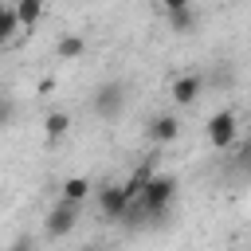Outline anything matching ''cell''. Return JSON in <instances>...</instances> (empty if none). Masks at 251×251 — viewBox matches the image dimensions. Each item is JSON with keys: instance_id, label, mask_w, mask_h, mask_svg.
Segmentation results:
<instances>
[{"instance_id": "6da1fadb", "label": "cell", "mask_w": 251, "mask_h": 251, "mask_svg": "<svg viewBox=\"0 0 251 251\" xmlns=\"http://www.w3.org/2000/svg\"><path fill=\"white\" fill-rule=\"evenodd\" d=\"M173 196H176V180H173V176H165V173H149V180H145L141 196L133 200V212L165 216V208L173 204Z\"/></svg>"}, {"instance_id": "7a4b0ae2", "label": "cell", "mask_w": 251, "mask_h": 251, "mask_svg": "<svg viewBox=\"0 0 251 251\" xmlns=\"http://www.w3.org/2000/svg\"><path fill=\"white\" fill-rule=\"evenodd\" d=\"M94 200H98V212H102L106 220H126V216L133 212V192H129V184H102Z\"/></svg>"}, {"instance_id": "3957f363", "label": "cell", "mask_w": 251, "mask_h": 251, "mask_svg": "<svg viewBox=\"0 0 251 251\" xmlns=\"http://www.w3.org/2000/svg\"><path fill=\"white\" fill-rule=\"evenodd\" d=\"M235 137H239V118L231 110H216L208 118V145L212 149H231Z\"/></svg>"}, {"instance_id": "277c9868", "label": "cell", "mask_w": 251, "mask_h": 251, "mask_svg": "<svg viewBox=\"0 0 251 251\" xmlns=\"http://www.w3.org/2000/svg\"><path fill=\"white\" fill-rule=\"evenodd\" d=\"M75 208H78V204L59 200V208H51V212H47V224H43V227H47V235H55V239H59V235H71V231H75V224H78V212H75Z\"/></svg>"}, {"instance_id": "5b68a950", "label": "cell", "mask_w": 251, "mask_h": 251, "mask_svg": "<svg viewBox=\"0 0 251 251\" xmlns=\"http://www.w3.org/2000/svg\"><path fill=\"white\" fill-rule=\"evenodd\" d=\"M169 94H173L176 106H192V102H200V94H204V78H200V75H180V78L169 86Z\"/></svg>"}, {"instance_id": "8992f818", "label": "cell", "mask_w": 251, "mask_h": 251, "mask_svg": "<svg viewBox=\"0 0 251 251\" xmlns=\"http://www.w3.org/2000/svg\"><path fill=\"white\" fill-rule=\"evenodd\" d=\"M122 106H126V90H122L118 82H106V86L94 94V114H102V118H114Z\"/></svg>"}, {"instance_id": "52a82bcc", "label": "cell", "mask_w": 251, "mask_h": 251, "mask_svg": "<svg viewBox=\"0 0 251 251\" xmlns=\"http://www.w3.org/2000/svg\"><path fill=\"white\" fill-rule=\"evenodd\" d=\"M176 137H180L176 114H157V118L149 122V141H153V145H169V141H176Z\"/></svg>"}, {"instance_id": "ba28073f", "label": "cell", "mask_w": 251, "mask_h": 251, "mask_svg": "<svg viewBox=\"0 0 251 251\" xmlns=\"http://www.w3.org/2000/svg\"><path fill=\"white\" fill-rule=\"evenodd\" d=\"M90 192H94V184H90L86 176H67V180L59 184V200H71V204L90 200Z\"/></svg>"}, {"instance_id": "9c48e42d", "label": "cell", "mask_w": 251, "mask_h": 251, "mask_svg": "<svg viewBox=\"0 0 251 251\" xmlns=\"http://www.w3.org/2000/svg\"><path fill=\"white\" fill-rule=\"evenodd\" d=\"M24 31V20H20V12H16V4L8 0L4 8H0V39L8 43V39H16Z\"/></svg>"}, {"instance_id": "30bf717a", "label": "cell", "mask_w": 251, "mask_h": 251, "mask_svg": "<svg viewBox=\"0 0 251 251\" xmlns=\"http://www.w3.org/2000/svg\"><path fill=\"white\" fill-rule=\"evenodd\" d=\"M12 4H16L20 20H24V31H35V24L43 20V8H47V0H12Z\"/></svg>"}, {"instance_id": "8fae6325", "label": "cell", "mask_w": 251, "mask_h": 251, "mask_svg": "<svg viewBox=\"0 0 251 251\" xmlns=\"http://www.w3.org/2000/svg\"><path fill=\"white\" fill-rule=\"evenodd\" d=\"M82 51H86V39H82V35H63V39L55 43V55H59L63 63H75V59H82Z\"/></svg>"}, {"instance_id": "7c38bea8", "label": "cell", "mask_w": 251, "mask_h": 251, "mask_svg": "<svg viewBox=\"0 0 251 251\" xmlns=\"http://www.w3.org/2000/svg\"><path fill=\"white\" fill-rule=\"evenodd\" d=\"M67 129H71V118H67L63 110H51V114L43 118V133H47V141H59V137H67Z\"/></svg>"}, {"instance_id": "4fadbf2b", "label": "cell", "mask_w": 251, "mask_h": 251, "mask_svg": "<svg viewBox=\"0 0 251 251\" xmlns=\"http://www.w3.org/2000/svg\"><path fill=\"white\" fill-rule=\"evenodd\" d=\"M169 27H173V31H192V27H196V12H192V8L169 12Z\"/></svg>"}, {"instance_id": "5bb4252c", "label": "cell", "mask_w": 251, "mask_h": 251, "mask_svg": "<svg viewBox=\"0 0 251 251\" xmlns=\"http://www.w3.org/2000/svg\"><path fill=\"white\" fill-rule=\"evenodd\" d=\"M161 8H165V16H169V12H180V8H192V0H161Z\"/></svg>"}]
</instances>
